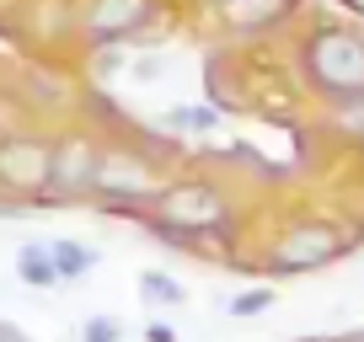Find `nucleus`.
<instances>
[{"label": "nucleus", "mask_w": 364, "mask_h": 342, "mask_svg": "<svg viewBox=\"0 0 364 342\" xmlns=\"http://www.w3.org/2000/svg\"><path fill=\"white\" fill-rule=\"evenodd\" d=\"M225 219H230V204L215 182H177V187H161V198H156V230L171 241L225 230Z\"/></svg>", "instance_id": "1"}, {"label": "nucleus", "mask_w": 364, "mask_h": 342, "mask_svg": "<svg viewBox=\"0 0 364 342\" xmlns=\"http://www.w3.org/2000/svg\"><path fill=\"white\" fill-rule=\"evenodd\" d=\"M306 70L321 92L338 96V102L364 96V38L343 33V27H321L306 43Z\"/></svg>", "instance_id": "2"}, {"label": "nucleus", "mask_w": 364, "mask_h": 342, "mask_svg": "<svg viewBox=\"0 0 364 342\" xmlns=\"http://www.w3.org/2000/svg\"><path fill=\"white\" fill-rule=\"evenodd\" d=\"M54 145L59 139H43V134H6L0 139V187L16 198H48Z\"/></svg>", "instance_id": "3"}, {"label": "nucleus", "mask_w": 364, "mask_h": 342, "mask_svg": "<svg viewBox=\"0 0 364 342\" xmlns=\"http://www.w3.org/2000/svg\"><path fill=\"white\" fill-rule=\"evenodd\" d=\"M97 171H102V150L91 139H59L54 145V187L48 198H80V193H97Z\"/></svg>", "instance_id": "4"}, {"label": "nucleus", "mask_w": 364, "mask_h": 342, "mask_svg": "<svg viewBox=\"0 0 364 342\" xmlns=\"http://www.w3.org/2000/svg\"><path fill=\"white\" fill-rule=\"evenodd\" d=\"M338 251H343V236L327 219H300V225H289L284 236H279L273 257H279V267H321V263H332Z\"/></svg>", "instance_id": "5"}, {"label": "nucleus", "mask_w": 364, "mask_h": 342, "mask_svg": "<svg viewBox=\"0 0 364 342\" xmlns=\"http://www.w3.org/2000/svg\"><path fill=\"white\" fill-rule=\"evenodd\" d=\"M97 193L102 198H124L129 209L139 204V198H161L156 177H150V166L139 155H124V150H113V155H102V171H97Z\"/></svg>", "instance_id": "6"}, {"label": "nucleus", "mask_w": 364, "mask_h": 342, "mask_svg": "<svg viewBox=\"0 0 364 342\" xmlns=\"http://www.w3.org/2000/svg\"><path fill=\"white\" fill-rule=\"evenodd\" d=\"M145 22H150V0H91L86 16H80V27H86V38L97 48L129 38L134 27H145Z\"/></svg>", "instance_id": "7"}, {"label": "nucleus", "mask_w": 364, "mask_h": 342, "mask_svg": "<svg viewBox=\"0 0 364 342\" xmlns=\"http://www.w3.org/2000/svg\"><path fill=\"white\" fill-rule=\"evenodd\" d=\"M295 0H220V16H225L236 33H252V27H268L289 11Z\"/></svg>", "instance_id": "8"}, {"label": "nucleus", "mask_w": 364, "mask_h": 342, "mask_svg": "<svg viewBox=\"0 0 364 342\" xmlns=\"http://www.w3.org/2000/svg\"><path fill=\"white\" fill-rule=\"evenodd\" d=\"M16 278H22V284H33V289H48V284H59L54 246H38V241L16 246Z\"/></svg>", "instance_id": "9"}, {"label": "nucleus", "mask_w": 364, "mask_h": 342, "mask_svg": "<svg viewBox=\"0 0 364 342\" xmlns=\"http://www.w3.org/2000/svg\"><path fill=\"white\" fill-rule=\"evenodd\" d=\"M54 246V263H59V278H86L97 267V251L80 246V241H48Z\"/></svg>", "instance_id": "10"}, {"label": "nucleus", "mask_w": 364, "mask_h": 342, "mask_svg": "<svg viewBox=\"0 0 364 342\" xmlns=\"http://www.w3.org/2000/svg\"><path fill=\"white\" fill-rule=\"evenodd\" d=\"M161 123L182 128V134H209V128H220V113H215V107H171Z\"/></svg>", "instance_id": "11"}, {"label": "nucleus", "mask_w": 364, "mask_h": 342, "mask_svg": "<svg viewBox=\"0 0 364 342\" xmlns=\"http://www.w3.org/2000/svg\"><path fill=\"white\" fill-rule=\"evenodd\" d=\"M139 294H145V305H182V284L177 278H166V273H139Z\"/></svg>", "instance_id": "12"}, {"label": "nucleus", "mask_w": 364, "mask_h": 342, "mask_svg": "<svg viewBox=\"0 0 364 342\" xmlns=\"http://www.w3.org/2000/svg\"><path fill=\"white\" fill-rule=\"evenodd\" d=\"M273 305V289H241L236 299H225V316H262V310Z\"/></svg>", "instance_id": "13"}, {"label": "nucleus", "mask_w": 364, "mask_h": 342, "mask_svg": "<svg viewBox=\"0 0 364 342\" xmlns=\"http://www.w3.org/2000/svg\"><path fill=\"white\" fill-rule=\"evenodd\" d=\"M80 342H124V326H118L113 316H97L80 326Z\"/></svg>", "instance_id": "14"}, {"label": "nucleus", "mask_w": 364, "mask_h": 342, "mask_svg": "<svg viewBox=\"0 0 364 342\" xmlns=\"http://www.w3.org/2000/svg\"><path fill=\"white\" fill-rule=\"evenodd\" d=\"M145 342H177V331H171V326H150Z\"/></svg>", "instance_id": "15"}, {"label": "nucleus", "mask_w": 364, "mask_h": 342, "mask_svg": "<svg viewBox=\"0 0 364 342\" xmlns=\"http://www.w3.org/2000/svg\"><path fill=\"white\" fill-rule=\"evenodd\" d=\"M343 6H348V11H359V16H364V0H343Z\"/></svg>", "instance_id": "16"}]
</instances>
